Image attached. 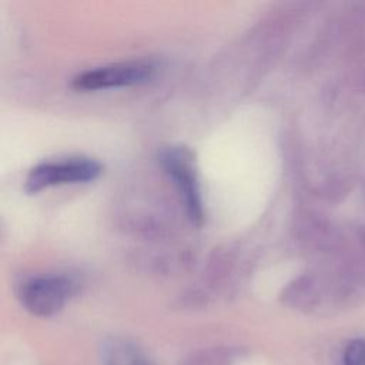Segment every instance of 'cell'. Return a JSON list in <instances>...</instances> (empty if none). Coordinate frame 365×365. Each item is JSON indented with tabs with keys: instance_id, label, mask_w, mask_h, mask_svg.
<instances>
[{
	"instance_id": "obj_1",
	"label": "cell",
	"mask_w": 365,
	"mask_h": 365,
	"mask_svg": "<svg viewBox=\"0 0 365 365\" xmlns=\"http://www.w3.org/2000/svg\"><path fill=\"white\" fill-rule=\"evenodd\" d=\"M76 292V282L64 274H40L21 281L17 287L20 304L36 317H51L63 309Z\"/></svg>"
},
{
	"instance_id": "obj_2",
	"label": "cell",
	"mask_w": 365,
	"mask_h": 365,
	"mask_svg": "<svg viewBox=\"0 0 365 365\" xmlns=\"http://www.w3.org/2000/svg\"><path fill=\"white\" fill-rule=\"evenodd\" d=\"M101 171L103 165L88 157H67L43 161L29 171L24 188L27 192L33 194L60 184L87 182L96 180Z\"/></svg>"
},
{
	"instance_id": "obj_3",
	"label": "cell",
	"mask_w": 365,
	"mask_h": 365,
	"mask_svg": "<svg viewBox=\"0 0 365 365\" xmlns=\"http://www.w3.org/2000/svg\"><path fill=\"white\" fill-rule=\"evenodd\" d=\"M160 163L174 180L190 220L200 225L204 220V207L192 153L185 147H170L161 151Z\"/></svg>"
},
{
	"instance_id": "obj_4",
	"label": "cell",
	"mask_w": 365,
	"mask_h": 365,
	"mask_svg": "<svg viewBox=\"0 0 365 365\" xmlns=\"http://www.w3.org/2000/svg\"><path fill=\"white\" fill-rule=\"evenodd\" d=\"M154 66L147 61H125L88 68L73 78L77 90H100L134 86L148 81L154 76Z\"/></svg>"
},
{
	"instance_id": "obj_5",
	"label": "cell",
	"mask_w": 365,
	"mask_h": 365,
	"mask_svg": "<svg viewBox=\"0 0 365 365\" xmlns=\"http://www.w3.org/2000/svg\"><path fill=\"white\" fill-rule=\"evenodd\" d=\"M103 356L106 365H151L134 345L123 339L106 342Z\"/></svg>"
},
{
	"instance_id": "obj_6",
	"label": "cell",
	"mask_w": 365,
	"mask_h": 365,
	"mask_svg": "<svg viewBox=\"0 0 365 365\" xmlns=\"http://www.w3.org/2000/svg\"><path fill=\"white\" fill-rule=\"evenodd\" d=\"M237 354L232 348L212 346L191 352L184 358L181 365H232Z\"/></svg>"
},
{
	"instance_id": "obj_7",
	"label": "cell",
	"mask_w": 365,
	"mask_h": 365,
	"mask_svg": "<svg viewBox=\"0 0 365 365\" xmlns=\"http://www.w3.org/2000/svg\"><path fill=\"white\" fill-rule=\"evenodd\" d=\"M345 365H365V341L354 339L351 341L344 352Z\"/></svg>"
}]
</instances>
